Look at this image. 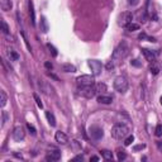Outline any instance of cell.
<instances>
[{
  "label": "cell",
  "instance_id": "obj_39",
  "mask_svg": "<svg viewBox=\"0 0 162 162\" xmlns=\"http://www.w3.org/2000/svg\"><path fill=\"white\" fill-rule=\"evenodd\" d=\"M45 67L47 70H52L53 69V65H52L51 62H48V61H47V62H45Z\"/></svg>",
  "mask_w": 162,
  "mask_h": 162
},
{
  "label": "cell",
  "instance_id": "obj_15",
  "mask_svg": "<svg viewBox=\"0 0 162 162\" xmlns=\"http://www.w3.org/2000/svg\"><path fill=\"white\" fill-rule=\"evenodd\" d=\"M7 55H8V58H9L10 61H18L19 60V55L17 53V51H14V49L9 48L7 51Z\"/></svg>",
  "mask_w": 162,
  "mask_h": 162
},
{
  "label": "cell",
  "instance_id": "obj_32",
  "mask_svg": "<svg viewBox=\"0 0 162 162\" xmlns=\"http://www.w3.org/2000/svg\"><path fill=\"white\" fill-rule=\"evenodd\" d=\"M27 128H28L29 133H31L32 135H36V134H37V131H36V128H34V127L32 125V124H29V123H28V124H27Z\"/></svg>",
  "mask_w": 162,
  "mask_h": 162
},
{
  "label": "cell",
  "instance_id": "obj_8",
  "mask_svg": "<svg viewBox=\"0 0 162 162\" xmlns=\"http://www.w3.org/2000/svg\"><path fill=\"white\" fill-rule=\"evenodd\" d=\"M89 133H90V137L94 141H100L103 138V135H104L103 128H100L99 125H91L89 128Z\"/></svg>",
  "mask_w": 162,
  "mask_h": 162
},
{
  "label": "cell",
  "instance_id": "obj_42",
  "mask_svg": "<svg viewBox=\"0 0 162 162\" xmlns=\"http://www.w3.org/2000/svg\"><path fill=\"white\" fill-rule=\"evenodd\" d=\"M156 144H157V148H158V151L162 152V141H157V142H156Z\"/></svg>",
  "mask_w": 162,
  "mask_h": 162
},
{
  "label": "cell",
  "instance_id": "obj_2",
  "mask_svg": "<svg viewBox=\"0 0 162 162\" xmlns=\"http://www.w3.org/2000/svg\"><path fill=\"white\" fill-rule=\"evenodd\" d=\"M111 137L115 138V139H123V138H125L127 135L129 134V127L123 124V123H117L115 125L111 128Z\"/></svg>",
  "mask_w": 162,
  "mask_h": 162
},
{
  "label": "cell",
  "instance_id": "obj_10",
  "mask_svg": "<svg viewBox=\"0 0 162 162\" xmlns=\"http://www.w3.org/2000/svg\"><path fill=\"white\" fill-rule=\"evenodd\" d=\"M142 53L144 56V58H146L148 62H155L156 61V57H157L158 52L157 51H152V49H148V48H142Z\"/></svg>",
  "mask_w": 162,
  "mask_h": 162
},
{
  "label": "cell",
  "instance_id": "obj_12",
  "mask_svg": "<svg viewBox=\"0 0 162 162\" xmlns=\"http://www.w3.org/2000/svg\"><path fill=\"white\" fill-rule=\"evenodd\" d=\"M61 158V152L60 151H53V152H49L48 155L46 156V161H48V162H56V161H58Z\"/></svg>",
  "mask_w": 162,
  "mask_h": 162
},
{
  "label": "cell",
  "instance_id": "obj_21",
  "mask_svg": "<svg viewBox=\"0 0 162 162\" xmlns=\"http://www.w3.org/2000/svg\"><path fill=\"white\" fill-rule=\"evenodd\" d=\"M7 101H8L7 94H5L4 90H1L0 91V105H1V108H4L5 105H7Z\"/></svg>",
  "mask_w": 162,
  "mask_h": 162
},
{
  "label": "cell",
  "instance_id": "obj_30",
  "mask_svg": "<svg viewBox=\"0 0 162 162\" xmlns=\"http://www.w3.org/2000/svg\"><path fill=\"white\" fill-rule=\"evenodd\" d=\"M33 98H34V100H36V103H37L38 108H41V109H42V108H43V103L41 101V98H39V96H38V94L34 93V94H33Z\"/></svg>",
  "mask_w": 162,
  "mask_h": 162
},
{
  "label": "cell",
  "instance_id": "obj_40",
  "mask_svg": "<svg viewBox=\"0 0 162 162\" xmlns=\"http://www.w3.org/2000/svg\"><path fill=\"white\" fill-rule=\"evenodd\" d=\"M114 67H115V65L111 62V61H109V62L107 63V69H108V70H113Z\"/></svg>",
  "mask_w": 162,
  "mask_h": 162
},
{
  "label": "cell",
  "instance_id": "obj_36",
  "mask_svg": "<svg viewBox=\"0 0 162 162\" xmlns=\"http://www.w3.org/2000/svg\"><path fill=\"white\" fill-rule=\"evenodd\" d=\"M129 5H132V7H137L138 4H139V0H128Z\"/></svg>",
  "mask_w": 162,
  "mask_h": 162
},
{
  "label": "cell",
  "instance_id": "obj_16",
  "mask_svg": "<svg viewBox=\"0 0 162 162\" xmlns=\"http://www.w3.org/2000/svg\"><path fill=\"white\" fill-rule=\"evenodd\" d=\"M29 15H31L32 25H36V14H34V8H33V3L32 1H29Z\"/></svg>",
  "mask_w": 162,
  "mask_h": 162
},
{
  "label": "cell",
  "instance_id": "obj_29",
  "mask_svg": "<svg viewBox=\"0 0 162 162\" xmlns=\"http://www.w3.org/2000/svg\"><path fill=\"white\" fill-rule=\"evenodd\" d=\"M155 134L157 135V137H161V135H162V124H161V123H158V124L156 125Z\"/></svg>",
  "mask_w": 162,
  "mask_h": 162
},
{
  "label": "cell",
  "instance_id": "obj_24",
  "mask_svg": "<svg viewBox=\"0 0 162 162\" xmlns=\"http://www.w3.org/2000/svg\"><path fill=\"white\" fill-rule=\"evenodd\" d=\"M149 71H151L152 75H158V72H160V66L156 65L155 62H152L151 67H149Z\"/></svg>",
  "mask_w": 162,
  "mask_h": 162
},
{
  "label": "cell",
  "instance_id": "obj_38",
  "mask_svg": "<svg viewBox=\"0 0 162 162\" xmlns=\"http://www.w3.org/2000/svg\"><path fill=\"white\" fill-rule=\"evenodd\" d=\"M7 120H8V113L7 111H3V125L7 123Z\"/></svg>",
  "mask_w": 162,
  "mask_h": 162
},
{
  "label": "cell",
  "instance_id": "obj_44",
  "mask_svg": "<svg viewBox=\"0 0 162 162\" xmlns=\"http://www.w3.org/2000/svg\"><path fill=\"white\" fill-rule=\"evenodd\" d=\"M160 104L162 105V96H161V98H160Z\"/></svg>",
  "mask_w": 162,
  "mask_h": 162
},
{
  "label": "cell",
  "instance_id": "obj_7",
  "mask_svg": "<svg viewBox=\"0 0 162 162\" xmlns=\"http://www.w3.org/2000/svg\"><path fill=\"white\" fill-rule=\"evenodd\" d=\"M79 95L84 96V98H87V99H91L95 96L96 94V90H95V85L94 86H87V87H79Z\"/></svg>",
  "mask_w": 162,
  "mask_h": 162
},
{
  "label": "cell",
  "instance_id": "obj_43",
  "mask_svg": "<svg viewBox=\"0 0 162 162\" xmlns=\"http://www.w3.org/2000/svg\"><path fill=\"white\" fill-rule=\"evenodd\" d=\"M90 161H99V157L98 156H93V157L90 158Z\"/></svg>",
  "mask_w": 162,
  "mask_h": 162
},
{
  "label": "cell",
  "instance_id": "obj_6",
  "mask_svg": "<svg viewBox=\"0 0 162 162\" xmlns=\"http://www.w3.org/2000/svg\"><path fill=\"white\" fill-rule=\"evenodd\" d=\"M87 65L91 69V72H93L94 76H99L101 73V70H103V65L100 61L98 60H89L87 61Z\"/></svg>",
  "mask_w": 162,
  "mask_h": 162
},
{
  "label": "cell",
  "instance_id": "obj_35",
  "mask_svg": "<svg viewBox=\"0 0 162 162\" xmlns=\"http://www.w3.org/2000/svg\"><path fill=\"white\" fill-rule=\"evenodd\" d=\"M47 76H48V77H51V79H53L55 81H60V79H58L57 76H56L55 73H52V72H47Z\"/></svg>",
  "mask_w": 162,
  "mask_h": 162
},
{
  "label": "cell",
  "instance_id": "obj_17",
  "mask_svg": "<svg viewBox=\"0 0 162 162\" xmlns=\"http://www.w3.org/2000/svg\"><path fill=\"white\" fill-rule=\"evenodd\" d=\"M61 70L65 72H75L76 71V67L73 66L71 63H63L62 66H61Z\"/></svg>",
  "mask_w": 162,
  "mask_h": 162
},
{
  "label": "cell",
  "instance_id": "obj_25",
  "mask_svg": "<svg viewBox=\"0 0 162 162\" xmlns=\"http://www.w3.org/2000/svg\"><path fill=\"white\" fill-rule=\"evenodd\" d=\"M125 28H127V31H129V32L138 31V29H139V24H137V23H129Z\"/></svg>",
  "mask_w": 162,
  "mask_h": 162
},
{
  "label": "cell",
  "instance_id": "obj_5",
  "mask_svg": "<svg viewBox=\"0 0 162 162\" xmlns=\"http://www.w3.org/2000/svg\"><path fill=\"white\" fill-rule=\"evenodd\" d=\"M132 19H133V15H132L131 11H123L119 17H118V24L120 27H127L129 23H132Z\"/></svg>",
  "mask_w": 162,
  "mask_h": 162
},
{
  "label": "cell",
  "instance_id": "obj_19",
  "mask_svg": "<svg viewBox=\"0 0 162 162\" xmlns=\"http://www.w3.org/2000/svg\"><path fill=\"white\" fill-rule=\"evenodd\" d=\"M46 118H47V120H48V123H49V125L51 127L56 125V118L53 115V113H51V111H46Z\"/></svg>",
  "mask_w": 162,
  "mask_h": 162
},
{
  "label": "cell",
  "instance_id": "obj_34",
  "mask_svg": "<svg viewBox=\"0 0 162 162\" xmlns=\"http://www.w3.org/2000/svg\"><path fill=\"white\" fill-rule=\"evenodd\" d=\"M141 90H142V93H141V94H142V99L146 100V86H144L143 84L141 85Z\"/></svg>",
  "mask_w": 162,
  "mask_h": 162
},
{
  "label": "cell",
  "instance_id": "obj_11",
  "mask_svg": "<svg viewBox=\"0 0 162 162\" xmlns=\"http://www.w3.org/2000/svg\"><path fill=\"white\" fill-rule=\"evenodd\" d=\"M55 139H56V142H57L58 144H67V142H69V138H67V135L65 134L63 132H61V131L56 132Z\"/></svg>",
  "mask_w": 162,
  "mask_h": 162
},
{
  "label": "cell",
  "instance_id": "obj_20",
  "mask_svg": "<svg viewBox=\"0 0 162 162\" xmlns=\"http://www.w3.org/2000/svg\"><path fill=\"white\" fill-rule=\"evenodd\" d=\"M138 39H141V41H148V42H152V43H155V42H157L156 41V38H153V37H148L144 32H142V33H139V36H138Z\"/></svg>",
  "mask_w": 162,
  "mask_h": 162
},
{
  "label": "cell",
  "instance_id": "obj_1",
  "mask_svg": "<svg viewBox=\"0 0 162 162\" xmlns=\"http://www.w3.org/2000/svg\"><path fill=\"white\" fill-rule=\"evenodd\" d=\"M128 53H129V47H128V45H127V42L122 41V42L115 47L113 55H111V60L110 61L117 66L118 63L122 62L127 56H128Z\"/></svg>",
  "mask_w": 162,
  "mask_h": 162
},
{
  "label": "cell",
  "instance_id": "obj_22",
  "mask_svg": "<svg viewBox=\"0 0 162 162\" xmlns=\"http://www.w3.org/2000/svg\"><path fill=\"white\" fill-rule=\"evenodd\" d=\"M100 153H101V156L104 157V160H107V161L113 160V153H111L110 151H108V149H101Z\"/></svg>",
  "mask_w": 162,
  "mask_h": 162
},
{
  "label": "cell",
  "instance_id": "obj_3",
  "mask_svg": "<svg viewBox=\"0 0 162 162\" xmlns=\"http://www.w3.org/2000/svg\"><path fill=\"white\" fill-rule=\"evenodd\" d=\"M113 86L115 89V91H118L119 94H125L129 87V82L125 76H118L113 82Z\"/></svg>",
  "mask_w": 162,
  "mask_h": 162
},
{
  "label": "cell",
  "instance_id": "obj_14",
  "mask_svg": "<svg viewBox=\"0 0 162 162\" xmlns=\"http://www.w3.org/2000/svg\"><path fill=\"white\" fill-rule=\"evenodd\" d=\"M98 101L100 103V104H111L113 98H111V96H108V95H99L98 96Z\"/></svg>",
  "mask_w": 162,
  "mask_h": 162
},
{
  "label": "cell",
  "instance_id": "obj_9",
  "mask_svg": "<svg viewBox=\"0 0 162 162\" xmlns=\"http://www.w3.org/2000/svg\"><path fill=\"white\" fill-rule=\"evenodd\" d=\"M24 131H23L22 125H17L15 128L13 129V139L15 142H20V141L24 139Z\"/></svg>",
  "mask_w": 162,
  "mask_h": 162
},
{
  "label": "cell",
  "instance_id": "obj_13",
  "mask_svg": "<svg viewBox=\"0 0 162 162\" xmlns=\"http://www.w3.org/2000/svg\"><path fill=\"white\" fill-rule=\"evenodd\" d=\"M39 28L42 31V33H47L49 29V25H48V22H47L46 17H41V20H39Z\"/></svg>",
  "mask_w": 162,
  "mask_h": 162
},
{
  "label": "cell",
  "instance_id": "obj_23",
  "mask_svg": "<svg viewBox=\"0 0 162 162\" xmlns=\"http://www.w3.org/2000/svg\"><path fill=\"white\" fill-rule=\"evenodd\" d=\"M95 90H96V94L104 93V91H107V85L103 84V82H99V84L95 85Z\"/></svg>",
  "mask_w": 162,
  "mask_h": 162
},
{
  "label": "cell",
  "instance_id": "obj_41",
  "mask_svg": "<svg viewBox=\"0 0 162 162\" xmlns=\"http://www.w3.org/2000/svg\"><path fill=\"white\" fill-rule=\"evenodd\" d=\"M84 160V156L82 155H79V156H76L75 158H72V161H82Z\"/></svg>",
  "mask_w": 162,
  "mask_h": 162
},
{
  "label": "cell",
  "instance_id": "obj_4",
  "mask_svg": "<svg viewBox=\"0 0 162 162\" xmlns=\"http://www.w3.org/2000/svg\"><path fill=\"white\" fill-rule=\"evenodd\" d=\"M76 84H77L79 87L94 86L95 85V79H94V75H82L76 79Z\"/></svg>",
  "mask_w": 162,
  "mask_h": 162
},
{
  "label": "cell",
  "instance_id": "obj_37",
  "mask_svg": "<svg viewBox=\"0 0 162 162\" xmlns=\"http://www.w3.org/2000/svg\"><path fill=\"white\" fill-rule=\"evenodd\" d=\"M131 65H132V66H135V67H141V62L138 60H132Z\"/></svg>",
  "mask_w": 162,
  "mask_h": 162
},
{
  "label": "cell",
  "instance_id": "obj_26",
  "mask_svg": "<svg viewBox=\"0 0 162 162\" xmlns=\"http://www.w3.org/2000/svg\"><path fill=\"white\" fill-rule=\"evenodd\" d=\"M47 48L49 49V53H51L53 57H57V49H56V47L53 45H51V43H47Z\"/></svg>",
  "mask_w": 162,
  "mask_h": 162
},
{
  "label": "cell",
  "instance_id": "obj_28",
  "mask_svg": "<svg viewBox=\"0 0 162 162\" xmlns=\"http://www.w3.org/2000/svg\"><path fill=\"white\" fill-rule=\"evenodd\" d=\"M1 31L4 34H9V27H8L7 22L4 19H1Z\"/></svg>",
  "mask_w": 162,
  "mask_h": 162
},
{
  "label": "cell",
  "instance_id": "obj_33",
  "mask_svg": "<svg viewBox=\"0 0 162 162\" xmlns=\"http://www.w3.org/2000/svg\"><path fill=\"white\" fill-rule=\"evenodd\" d=\"M133 141H134V137H133V135H129V137L124 141V146H131Z\"/></svg>",
  "mask_w": 162,
  "mask_h": 162
},
{
  "label": "cell",
  "instance_id": "obj_31",
  "mask_svg": "<svg viewBox=\"0 0 162 162\" xmlns=\"http://www.w3.org/2000/svg\"><path fill=\"white\" fill-rule=\"evenodd\" d=\"M146 148V144L144 143H141V144H135V146L133 147V151H142V149H144Z\"/></svg>",
  "mask_w": 162,
  "mask_h": 162
},
{
  "label": "cell",
  "instance_id": "obj_27",
  "mask_svg": "<svg viewBox=\"0 0 162 162\" xmlns=\"http://www.w3.org/2000/svg\"><path fill=\"white\" fill-rule=\"evenodd\" d=\"M117 155H118V160H119V161H123V160H125V158H127V153H125L124 149L119 148L117 151Z\"/></svg>",
  "mask_w": 162,
  "mask_h": 162
},
{
  "label": "cell",
  "instance_id": "obj_18",
  "mask_svg": "<svg viewBox=\"0 0 162 162\" xmlns=\"http://www.w3.org/2000/svg\"><path fill=\"white\" fill-rule=\"evenodd\" d=\"M11 7H13V3H11V0H1V9L4 10V11L10 10Z\"/></svg>",
  "mask_w": 162,
  "mask_h": 162
}]
</instances>
